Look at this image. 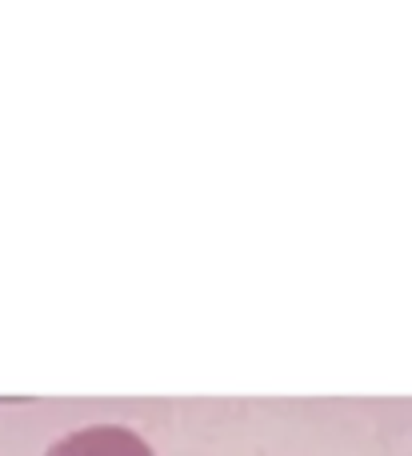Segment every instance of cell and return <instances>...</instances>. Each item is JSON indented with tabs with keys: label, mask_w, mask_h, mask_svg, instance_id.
Returning a JSON list of instances; mask_svg holds the SVG:
<instances>
[{
	"label": "cell",
	"mask_w": 412,
	"mask_h": 456,
	"mask_svg": "<svg viewBox=\"0 0 412 456\" xmlns=\"http://www.w3.org/2000/svg\"><path fill=\"white\" fill-rule=\"evenodd\" d=\"M44 456H157L141 433L125 425H88L61 436Z\"/></svg>",
	"instance_id": "6da1fadb"
}]
</instances>
